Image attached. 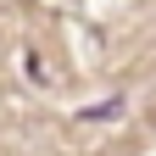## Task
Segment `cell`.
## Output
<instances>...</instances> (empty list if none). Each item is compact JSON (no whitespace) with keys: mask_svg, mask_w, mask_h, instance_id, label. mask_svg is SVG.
I'll return each instance as SVG.
<instances>
[]
</instances>
